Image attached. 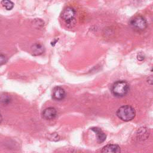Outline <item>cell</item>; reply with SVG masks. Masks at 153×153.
Listing matches in <instances>:
<instances>
[{
    "instance_id": "obj_1",
    "label": "cell",
    "mask_w": 153,
    "mask_h": 153,
    "mask_svg": "<svg viewBox=\"0 0 153 153\" xmlns=\"http://www.w3.org/2000/svg\"><path fill=\"white\" fill-rule=\"evenodd\" d=\"M117 115L121 120L128 121L134 118L136 111L132 106L130 105H124L117 110Z\"/></svg>"
},
{
    "instance_id": "obj_2",
    "label": "cell",
    "mask_w": 153,
    "mask_h": 153,
    "mask_svg": "<svg viewBox=\"0 0 153 153\" xmlns=\"http://www.w3.org/2000/svg\"><path fill=\"white\" fill-rule=\"evenodd\" d=\"M130 89L128 84L124 81H118L112 86L111 91L115 97H121L126 96Z\"/></svg>"
},
{
    "instance_id": "obj_3",
    "label": "cell",
    "mask_w": 153,
    "mask_h": 153,
    "mask_svg": "<svg viewBox=\"0 0 153 153\" xmlns=\"http://www.w3.org/2000/svg\"><path fill=\"white\" fill-rule=\"evenodd\" d=\"M130 25L134 30L142 31L146 28L147 22L144 17L141 16H137L130 20Z\"/></svg>"
},
{
    "instance_id": "obj_4",
    "label": "cell",
    "mask_w": 153,
    "mask_h": 153,
    "mask_svg": "<svg viewBox=\"0 0 153 153\" xmlns=\"http://www.w3.org/2000/svg\"><path fill=\"white\" fill-rule=\"evenodd\" d=\"M75 10L70 7H66L62 13V17L63 20L67 23L70 24L75 19Z\"/></svg>"
},
{
    "instance_id": "obj_5",
    "label": "cell",
    "mask_w": 153,
    "mask_h": 153,
    "mask_svg": "<svg viewBox=\"0 0 153 153\" xmlns=\"http://www.w3.org/2000/svg\"><path fill=\"white\" fill-rule=\"evenodd\" d=\"M57 115V111L54 108L49 107L46 108L42 112V117L47 120H53Z\"/></svg>"
},
{
    "instance_id": "obj_6",
    "label": "cell",
    "mask_w": 153,
    "mask_h": 153,
    "mask_svg": "<svg viewBox=\"0 0 153 153\" xmlns=\"http://www.w3.org/2000/svg\"><path fill=\"white\" fill-rule=\"evenodd\" d=\"M65 90L59 86H56L53 90V97L57 100H62L65 97Z\"/></svg>"
},
{
    "instance_id": "obj_7",
    "label": "cell",
    "mask_w": 153,
    "mask_h": 153,
    "mask_svg": "<svg viewBox=\"0 0 153 153\" xmlns=\"http://www.w3.org/2000/svg\"><path fill=\"white\" fill-rule=\"evenodd\" d=\"M101 153H121V149L117 145L109 144L103 148Z\"/></svg>"
},
{
    "instance_id": "obj_8",
    "label": "cell",
    "mask_w": 153,
    "mask_h": 153,
    "mask_svg": "<svg viewBox=\"0 0 153 153\" xmlns=\"http://www.w3.org/2000/svg\"><path fill=\"white\" fill-rule=\"evenodd\" d=\"M30 50L33 55L39 56L44 53V48L42 44L39 43H35L31 46Z\"/></svg>"
},
{
    "instance_id": "obj_9",
    "label": "cell",
    "mask_w": 153,
    "mask_h": 153,
    "mask_svg": "<svg viewBox=\"0 0 153 153\" xmlns=\"http://www.w3.org/2000/svg\"><path fill=\"white\" fill-rule=\"evenodd\" d=\"M91 130L93 131L96 135L97 140L99 143H102L105 141L106 139V134L102 131V130L98 127H93L91 128Z\"/></svg>"
},
{
    "instance_id": "obj_10",
    "label": "cell",
    "mask_w": 153,
    "mask_h": 153,
    "mask_svg": "<svg viewBox=\"0 0 153 153\" xmlns=\"http://www.w3.org/2000/svg\"><path fill=\"white\" fill-rule=\"evenodd\" d=\"M11 101V97L7 93H3L0 95V103L3 105H8Z\"/></svg>"
},
{
    "instance_id": "obj_11",
    "label": "cell",
    "mask_w": 153,
    "mask_h": 153,
    "mask_svg": "<svg viewBox=\"0 0 153 153\" xmlns=\"http://www.w3.org/2000/svg\"><path fill=\"white\" fill-rule=\"evenodd\" d=\"M137 134H138L139 137H140L142 139H145L148 137V136L149 135L148 130L146 128H143V127L139 129V133Z\"/></svg>"
},
{
    "instance_id": "obj_12",
    "label": "cell",
    "mask_w": 153,
    "mask_h": 153,
    "mask_svg": "<svg viewBox=\"0 0 153 153\" xmlns=\"http://www.w3.org/2000/svg\"><path fill=\"white\" fill-rule=\"evenodd\" d=\"M2 5L6 8L7 10H11L14 7V3L11 1H7V0H4L1 1Z\"/></svg>"
},
{
    "instance_id": "obj_13",
    "label": "cell",
    "mask_w": 153,
    "mask_h": 153,
    "mask_svg": "<svg viewBox=\"0 0 153 153\" xmlns=\"http://www.w3.org/2000/svg\"><path fill=\"white\" fill-rule=\"evenodd\" d=\"M59 136L56 133H51L50 134L49 136V139L50 140H53V141H57V140H59Z\"/></svg>"
},
{
    "instance_id": "obj_14",
    "label": "cell",
    "mask_w": 153,
    "mask_h": 153,
    "mask_svg": "<svg viewBox=\"0 0 153 153\" xmlns=\"http://www.w3.org/2000/svg\"><path fill=\"white\" fill-rule=\"evenodd\" d=\"M6 62H7L6 57L3 54H0V65L5 64Z\"/></svg>"
},
{
    "instance_id": "obj_15",
    "label": "cell",
    "mask_w": 153,
    "mask_h": 153,
    "mask_svg": "<svg viewBox=\"0 0 153 153\" xmlns=\"http://www.w3.org/2000/svg\"><path fill=\"white\" fill-rule=\"evenodd\" d=\"M2 118L1 115L0 114V123H1V121H2Z\"/></svg>"
}]
</instances>
